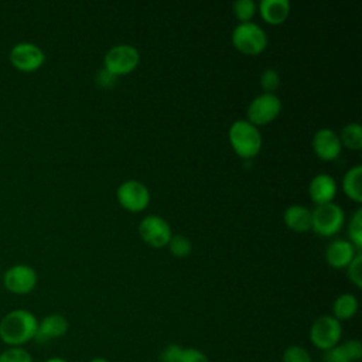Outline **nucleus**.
<instances>
[{"label": "nucleus", "mask_w": 362, "mask_h": 362, "mask_svg": "<svg viewBox=\"0 0 362 362\" xmlns=\"http://www.w3.org/2000/svg\"><path fill=\"white\" fill-rule=\"evenodd\" d=\"M229 141L233 151L242 158H253L262 147L259 129L247 120H236L229 127Z\"/></svg>", "instance_id": "f03ea898"}, {"label": "nucleus", "mask_w": 362, "mask_h": 362, "mask_svg": "<svg viewBox=\"0 0 362 362\" xmlns=\"http://www.w3.org/2000/svg\"><path fill=\"white\" fill-rule=\"evenodd\" d=\"M116 197L120 206L130 212H140L146 209L150 202L148 188L137 180L123 181L116 191Z\"/></svg>", "instance_id": "6e6552de"}, {"label": "nucleus", "mask_w": 362, "mask_h": 362, "mask_svg": "<svg viewBox=\"0 0 362 362\" xmlns=\"http://www.w3.org/2000/svg\"><path fill=\"white\" fill-rule=\"evenodd\" d=\"M182 349L184 348L180 346L178 344H170L161 349L157 361L158 362H180Z\"/></svg>", "instance_id": "c85d7f7f"}, {"label": "nucleus", "mask_w": 362, "mask_h": 362, "mask_svg": "<svg viewBox=\"0 0 362 362\" xmlns=\"http://www.w3.org/2000/svg\"><path fill=\"white\" fill-rule=\"evenodd\" d=\"M140 62L139 51L129 44H119L112 47L103 59L105 69L112 75H126L137 68Z\"/></svg>", "instance_id": "423d86ee"}, {"label": "nucleus", "mask_w": 362, "mask_h": 362, "mask_svg": "<svg viewBox=\"0 0 362 362\" xmlns=\"http://www.w3.org/2000/svg\"><path fill=\"white\" fill-rule=\"evenodd\" d=\"M180 362H211L209 358L197 348H184Z\"/></svg>", "instance_id": "c756f323"}, {"label": "nucleus", "mask_w": 362, "mask_h": 362, "mask_svg": "<svg viewBox=\"0 0 362 362\" xmlns=\"http://www.w3.org/2000/svg\"><path fill=\"white\" fill-rule=\"evenodd\" d=\"M348 233H349V242L358 249L361 250L362 247V209H356L355 214L351 218L349 222V228H348Z\"/></svg>", "instance_id": "412c9836"}, {"label": "nucleus", "mask_w": 362, "mask_h": 362, "mask_svg": "<svg viewBox=\"0 0 362 362\" xmlns=\"http://www.w3.org/2000/svg\"><path fill=\"white\" fill-rule=\"evenodd\" d=\"M310 198L315 205L332 202L337 194V182L328 174H317L308 185Z\"/></svg>", "instance_id": "2eb2a0df"}, {"label": "nucleus", "mask_w": 362, "mask_h": 362, "mask_svg": "<svg viewBox=\"0 0 362 362\" xmlns=\"http://www.w3.org/2000/svg\"><path fill=\"white\" fill-rule=\"evenodd\" d=\"M3 284L13 294H28L37 286V273L31 266L16 264L4 273Z\"/></svg>", "instance_id": "9b49d317"}, {"label": "nucleus", "mask_w": 362, "mask_h": 362, "mask_svg": "<svg viewBox=\"0 0 362 362\" xmlns=\"http://www.w3.org/2000/svg\"><path fill=\"white\" fill-rule=\"evenodd\" d=\"M68 328H69L68 320L62 314H57V313L48 314L41 321H38L34 341L38 344H47L52 339L64 337Z\"/></svg>", "instance_id": "ddd939ff"}, {"label": "nucleus", "mask_w": 362, "mask_h": 362, "mask_svg": "<svg viewBox=\"0 0 362 362\" xmlns=\"http://www.w3.org/2000/svg\"><path fill=\"white\" fill-rule=\"evenodd\" d=\"M167 246H168L170 252L174 256H177V257L188 256L191 253V249H192L189 239L187 236H184V235H174V236H171V239L167 243Z\"/></svg>", "instance_id": "393cba45"}, {"label": "nucleus", "mask_w": 362, "mask_h": 362, "mask_svg": "<svg viewBox=\"0 0 362 362\" xmlns=\"http://www.w3.org/2000/svg\"><path fill=\"white\" fill-rule=\"evenodd\" d=\"M37 327L38 320L31 311L11 310L0 320V341L7 346H24L34 341Z\"/></svg>", "instance_id": "f257e3e1"}, {"label": "nucleus", "mask_w": 362, "mask_h": 362, "mask_svg": "<svg viewBox=\"0 0 362 362\" xmlns=\"http://www.w3.org/2000/svg\"><path fill=\"white\" fill-rule=\"evenodd\" d=\"M362 167L354 165L351 167L342 178V189L348 198H351L355 202H362Z\"/></svg>", "instance_id": "a211bd4d"}, {"label": "nucleus", "mask_w": 362, "mask_h": 362, "mask_svg": "<svg viewBox=\"0 0 362 362\" xmlns=\"http://www.w3.org/2000/svg\"><path fill=\"white\" fill-rule=\"evenodd\" d=\"M321 361H322V362H351V361L348 359V356L345 355V352L342 351V348H341L339 344H338L337 346H334V348L325 351V352L322 354Z\"/></svg>", "instance_id": "7c9ffc66"}, {"label": "nucleus", "mask_w": 362, "mask_h": 362, "mask_svg": "<svg viewBox=\"0 0 362 362\" xmlns=\"http://www.w3.org/2000/svg\"><path fill=\"white\" fill-rule=\"evenodd\" d=\"M139 233L143 242L151 247H164L173 233L168 222L158 215H147L139 223Z\"/></svg>", "instance_id": "1a4fd4ad"}, {"label": "nucleus", "mask_w": 362, "mask_h": 362, "mask_svg": "<svg viewBox=\"0 0 362 362\" xmlns=\"http://www.w3.org/2000/svg\"><path fill=\"white\" fill-rule=\"evenodd\" d=\"M310 342L320 351L325 352L337 346L342 337V325L332 315H320L310 327Z\"/></svg>", "instance_id": "7ed1b4c3"}, {"label": "nucleus", "mask_w": 362, "mask_h": 362, "mask_svg": "<svg viewBox=\"0 0 362 362\" xmlns=\"http://www.w3.org/2000/svg\"><path fill=\"white\" fill-rule=\"evenodd\" d=\"M339 345H341L342 351L345 352V355L348 356V359L351 362L361 361V358H362V342L359 339L352 338V339H348V341H345Z\"/></svg>", "instance_id": "cd10ccee"}, {"label": "nucleus", "mask_w": 362, "mask_h": 362, "mask_svg": "<svg viewBox=\"0 0 362 362\" xmlns=\"http://www.w3.org/2000/svg\"><path fill=\"white\" fill-rule=\"evenodd\" d=\"M358 311V300L354 294L344 293L338 296L332 304V317L339 322L351 320Z\"/></svg>", "instance_id": "6ab92c4d"}, {"label": "nucleus", "mask_w": 362, "mask_h": 362, "mask_svg": "<svg viewBox=\"0 0 362 362\" xmlns=\"http://www.w3.org/2000/svg\"><path fill=\"white\" fill-rule=\"evenodd\" d=\"M281 362H313V356L308 349L301 345H290L281 355Z\"/></svg>", "instance_id": "b1692460"}, {"label": "nucleus", "mask_w": 362, "mask_h": 362, "mask_svg": "<svg viewBox=\"0 0 362 362\" xmlns=\"http://www.w3.org/2000/svg\"><path fill=\"white\" fill-rule=\"evenodd\" d=\"M257 8L267 24L279 25L288 17L290 3L287 0H262Z\"/></svg>", "instance_id": "dca6fc26"}, {"label": "nucleus", "mask_w": 362, "mask_h": 362, "mask_svg": "<svg viewBox=\"0 0 362 362\" xmlns=\"http://www.w3.org/2000/svg\"><path fill=\"white\" fill-rule=\"evenodd\" d=\"M341 146L349 150H359L362 147V127L359 123H348L342 127L338 136Z\"/></svg>", "instance_id": "aec40b11"}, {"label": "nucleus", "mask_w": 362, "mask_h": 362, "mask_svg": "<svg viewBox=\"0 0 362 362\" xmlns=\"http://www.w3.org/2000/svg\"><path fill=\"white\" fill-rule=\"evenodd\" d=\"M284 223L294 232H307L311 229V211L303 205H290L283 215Z\"/></svg>", "instance_id": "f3484780"}, {"label": "nucleus", "mask_w": 362, "mask_h": 362, "mask_svg": "<svg viewBox=\"0 0 362 362\" xmlns=\"http://www.w3.org/2000/svg\"><path fill=\"white\" fill-rule=\"evenodd\" d=\"M96 82L99 86L102 88H109L116 82V76L112 75L109 71H106L105 68L99 69L96 74Z\"/></svg>", "instance_id": "2f4dec72"}, {"label": "nucleus", "mask_w": 362, "mask_h": 362, "mask_svg": "<svg viewBox=\"0 0 362 362\" xmlns=\"http://www.w3.org/2000/svg\"><path fill=\"white\" fill-rule=\"evenodd\" d=\"M345 221L344 211L334 202L315 205L311 211V229L324 238H329L339 232Z\"/></svg>", "instance_id": "39448f33"}, {"label": "nucleus", "mask_w": 362, "mask_h": 362, "mask_svg": "<svg viewBox=\"0 0 362 362\" xmlns=\"http://www.w3.org/2000/svg\"><path fill=\"white\" fill-rule=\"evenodd\" d=\"M0 362H34L24 346H7L0 352Z\"/></svg>", "instance_id": "4be33fe9"}, {"label": "nucleus", "mask_w": 362, "mask_h": 362, "mask_svg": "<svg viewBox=\"0 0 362 362\" xmlns=\"http://www.w3.org/2000/svg\"><path fill=\"white\" fill-rule=\"evenodd\" d=\"M89 362H110V361L106 359V358H102V356H95V358H92Z\"/></svg>", "instance_id": "72a5a7b5"}, {"label": "nucleus", "mask_w": 362, "mask_h": 362, "mask_svg": "<svg viewBox=\"0 0 362 362\" xmlns=\"http://www.w3.org/2000/svg\"><path fill=\"white\" fill-rule=\"evenodd\" d=\"M280 85V76L276 69L267 68L260 75V86L263 88L264 93H274V90Z\"/></svg>", "instance_id": "a878e982"}, {"label": "nucleus", "mask_w": 362, "mask_h": 362, "mask_svg": "<svg viewBox=\"0 0 362 362\" xmlns=\"http://www.w3.org/2000/svg\"><path fill=\"white\" fill-rule=\"evenodd\" d=\"M341 141L338 134L331 129H320L313 137V150L315 156L324 161L335 160L341 153Z\"/></svg>", "instance_id": "f8f14e48"}, {"label": "nucleus", "mask_w": 362, "mask_h": 362, "mask_svg": "<svg viewBox=\"0 0 362 362\" xmlns=\"http://www.w3.org/2000/svg\"><path fill=\"white\" fill-rule=\"evenodd\" d=\"M348 279L355 284L356 288L362 287V255L358 252L354 257V260L346 267Z\"/></svg>", "instance_id": "bb28decb"}, {"label": "nucleus", "mask_w": 362, "mask_h": 362, "mask_svg": "<svg viewBox=\"0 0 362 362\" xmlns=\"http://www.w3.org/2000/svg\"><path fill=\"white\" fill-rule=\"evenodd\" d=\"M256 8H257V6L253 0H238L232 4L233 14L240 23L250 21V18L256 13Z\"/></svg>", "instance_id": "5701e85b"}, {"label": "nucleus", "mask_w": 362, "mask_h": 362, "mask_svg": "<svg viewBox=\"0 0 362 362\" xmlns=\"http://www.w3.org/2000/svg\"><path fill=\"white\" fill-rule=\"evenodd\" d=\"M358 252L361 250H358L349 240L335 239L327 246L325 260L334 269H344L348 267Z\"/></svg>", "instance_id": "4468645a"}, {"label": "nucleus", "mask_w": 362, "mask_h": 362, "mask_svg": "<svg viewBox=\"0 0 362 362\" xmlns=\"http://www.w3.org/2000/svg\"><path fill=\"white\" fill-rule=\"evenodd\" d=\"M44 362H68V361L64 359V358H61V356H51V358L45 359Z\"/></svg>", "instance_id": "473e14b6"}, {"label": "nucleus", "mask_w": 362, "mask_h": 362, "mask_svg": "<svg viewBox=\"0 0 362 362\" xmlns=\"http://www.w3.org/2000/svg\"><path fill=\"white\" fill-rule=\"evenodd\" d=\"M281 110V102L274 93H262L256 96L247 106V122L256 127L273 122Z\"/></svg>", "instance_id": "0eeeda50"}, {"label": "nucleus", "mask_w": 362, "mask_h": 362, "mask_svg": "<svg viewBox=\"0 0 362 362\" xmlns=\"http://www.w3.org/2000/svg\"><path fill=\"white\" fill-rule=\"evenodd\" d=\"M10 62L11 65L21 72H34L45 61V55L42 49L33 42H18L10 51Z\"/></svg>", "instance_id": "9d476101"}, {"label": "nucleus", "mask_w": 362, "mask_h": 362, "mask_svg": "<svg viewBox=\"0 0 362 362\" xmlns=\"http://www.w3.org/2000/svg\"><path fill=\"white\" fill-rule=\"evenodd\" d=\"M233 47L246 55H257L267 45V37L256 23H239L232 31Z\"/></svg>", "instance_id": "20e7f679"}]
</instances>
